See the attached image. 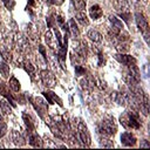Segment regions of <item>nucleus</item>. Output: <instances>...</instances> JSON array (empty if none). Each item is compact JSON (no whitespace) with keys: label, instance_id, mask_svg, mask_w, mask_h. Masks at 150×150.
Returning a JSON list of instances; mask_svg holds the SVG:
<instances>
[{"label":"nucleus","instance_id":"19","mask_svg":"<svg viewBox=\"0 0 150 150\" xmlns=\"http://www.w3.org/2000/svg\"><path fill=\"white\" fill-rule=\"evenodd\" d=\"M22 118H23V121H25V124H26L27 129H28L29 131H34V130H35V123H34L33 118H32L29 115H27V112H23V114H22Z\"/></svg>","mask_w":150,"mask_h":150},{"label":"nucleus","instance_id":"23","mask_svg":"<svg viewBox=\"0 0 150 150\" xmlns=\"http://www.w3.org/2000/svg\"><path fill=\"white\" fill-rule=\"evenodd\" d=\"M109 22L111 23V26H114V27H117V28H120V29H123V28H124L122 20L117 19L115 15H109Z\"/></svg>","mask_w":150,"mask_h":150},{"label":"nucleus","instance_id":"28","mask_svg":"<svg viewBox=\"0 0 150 150\" xmlns=\"http://www.w3.org/2000/svg\"><path fill=\"white\" fill-rule=\"evenodd\" d=\"M74 6L77 11H84L86 8V1L84 0H73Z\"/></svg>","mask_w":150,"mask_h":150},{"label":"nucleus","instance_id":"40","mask_svg":"<svg viewBox=\"0 0 150 150\" xmlns=\"http://www.w3.org/2000/svg\"><path fill=\"white\" fill-rule=\"evenodd\" d=\"M45 2L48 5H52V4H54V0H45Z\"/></svg>","mask_w":150,"mask_h":150},{"label":"nucleus","instance_id":"10","mask_svg":"<svg viewBox=\"0 0 150 150\" xmlns=\"http://www.w3.org/2000/svg\"><path fill=\"white\" fill-rule=\"evenodd\" d=\"M34 108H35V110L39 112V115L43 118V114L47 111V104H46V102L41 98V97H36L35 100H34Z\"/></svg>","mask_w":150,"mask_h":150},{"label":"nucleus","instance_id":"37","mask_svg":"<svg viewBox=\"0 0 150 150\" xmlns=\"http://www.w3.org/2000/svg\"><path fill=\"white\" fill-rule=\"evenodd\" d=\"M104 63V57H103V54L100 52L98 53V66H103Z\"/></svg>","mask_w":150,"mask_h":150},{"label":"nucleus","instance_id":"11","mask_svg":"<svg viewBox=\"0 0 150 150\" xmlns=\"http://www.w3.org/2000/svg\"><path fill=\"white\" fill-rule=\"evenodd\" d=\"M42 94H43V96L46 97V100L48 101V103H50V104H55V103L57 102L59 105H62V100H61L55 93L47 90V91H43Z\"/></svg>","mask_w":150,"mask_h":150},{"label":"nucleus","instance_id":"33","mask_svg":"<svg viewBox=\"0 0 150 150\" xmlns=\"http://www.w3.org/2000/svg\"><path fill=\"white\" fill-rule=\"evenodd\" d=\"M2 2L6 6V8H8V9H12L14 7V0H2Z\"/></svg>","mask_w":150,"mask_h":150},{"label":"nucleus","instance_id":"25","mask_svg":"<svg viewBox=\"0 0 150 150\" xmlns=\"http://www.w3.org/2000/svg\"><path fill=\"white\" fill-rule=\"evenodd\" d=\"M0 111L4 114V115H9L12 112V109L9 107V103L5 100L0 101Z\"/></svg>","mask_w":150,"mask_h":150},{"label":"nucleus","instance_id":"5","mask_svg":"<svg viewBox=\"0 0 150 150\" xmlns=\"http://www.w3.org/2000/svg\"><path fill=\"white\" fill-rule=\"evenodd\" d=\"M40 79H41L43 86H46L47 88H54L56 86V79H55L54 74L47 69L40 71Z\"/></svg>","mask_w":150,"mask_h":150},{"label":"nucleus","instance_id":"13","mask_svg":"<svg viewBox=\"0 0 150 150\" xmlns=\"http://www.w3.org/2000/svg\"><path fill=\"white\" fill-rule=\"evenodd\" d=\"M42 142L43 141H41V138H40V136L38 135V134H35L34 131H30V134H29V136H28V143L30 144V145H33V146H35V148H41L43 144H42Z\"/></svg>","mask_w":150,"mask_h":150},{"label":"nucleus","instance_id":"18","mask_svg":"<svg viewBox=\"0 0 150 150\" xmlns=\"http://www.w3.org/2000/svg\"><path fill=\"white\" fill-rule=\"evenodd\" d=\"M0 55L2 56V60L5 62H11L13 56H12V53L9 52V48L6 47V46H1L0 47Z\"/></svg>","mask_w":150,"mask_h":150},{"label":"nucleus","instance_id":"2","mask_svg":"<svg viewBox=\"0 0 150 150\" xmlns=\"http://www.w3.org/2000/svg\"><path fill=\"white\" fill-rule=\"evenodd\" d=\"M116 124H115V121H114V117L111 116H107L98 125V132L105 137H110V136H114L116 134Z\"/></svg>","mask_w":150,"mask_h":150},{"label":"nucleus","instance_id":"14","mask_svg":"<svg viewBox=\"0 0 150 150\" xmlns=\"http://www.w3.org/2000/svg\"><path fill=\"white\" fill-rule=\"evenodd\" d=\"M11 139L13 141V143L15 145H19V146H21V145H23L26 143V141L22 137V135L16 130H12L11 131Z\"/></svg>","mask_w":150,"mask_h":150},{"label":"nucleus","instance_id":"1","mask_svg":"<svg viewBox=\"0 0 150 150\" xmlns=\"http://www.w3.org/2000/svg\"><path fill=\"white\" fill-rule=\"evenodd\" d=\"M120 122L121 124L125 128V129H139L141 128V118L138 115V111L135 109L127 110L125 112H123L120 117Z\"/></svg>","mask_w":150,"mask_h":150},{"label":"nucleus","instance_id":"35","mask_svg":"<svg viewBox=\"0 0 150 150\" xmlns=\"http://www.w3.org/2000/svg\"><path fill=\"white\" fill-rule=\"evenodd\" d=\"M39 53L42 55L43 59H47V53H46V49H45V47H43L42 45L39 46Z\"/></svg>","mask_w":150,"mask_h":150},{"label":"nucleus","instance_id":"30","mask_svg":"<svg viewBox=\"0 0 150 150\" xmlns=\"http://www.w3.org/2000/svg\"><path fill=\"white\" fill-rule=\"evenodd\" d=\"M118 14H120V16L123 19V21H125L127 23L130 22V19H131V14H130V12H123V13H118Z\"/></svg>","mask_w":150,"mask_h":150},{"label":"nucleus","instance_id":"27","mask_svg":"<svg viewBox=\"0 0 150 150\" xmlns=\"http://www.w3.org/2000/svg\"><path fill=\"white\" fill-rule=\"evenodd\" d=\"M116 38H117V40L120 41V42H125V41H128L129 40V34L124 30V29H122L117 35H116Z\"/></svg>","mask_w":150,"mask_h":150},{"label":"nucleus","instance_id":"8","mask_svg":"<svg viewBox=\"0 0 150 150\" xmlns=\"http://www.w3.org/2000/svg\"><path fill=\"white\" fill-rule=\"evenodd\" d=\"M45 41H46L47 46L50 47L52 49H55V48L59 49V48L61 47L60 43H59V41L56 40V38H54L52 30H47V32L45 33Z\"/></svg>","mask_w":150,"mask_h":150},{"label":"nucleus","instance_id":"4","mask_svg":"<svg viewBox=\"0 0 150 150\" xmlns=\"http://www.w3.org/2000/svg\"><path fill=\"white\" fill-rule=\"evenodd\" d=\"M135 20H136L137 27L143 33L144 40L146 41V43H149V25H148L146 19L143 16V14H141V13L137 12V13H135Z\"/></svg>","mask_w":150,"mask_h":150},{"label":"nucleus","instance_id":"39","mask_svg":"<svg viewBox=\"0 0 150 150\" xmlns=\"http://www.w3.org/2000/svg\"><path fill=\"white\" fill-rule=\"evenodd\" d=\"M28 1V5H30V6H34L35 5V1L34 0H27Z\"/></svg>","mask_w":150,"mask_h":150},{"label":"nucleus","instance_id":"9","mask_svg":"<svg viewBox=\"0 0 150 150\" xmlns=\"http://www.w3.org/2000/svg\"><path fill=\"white\" fill-rule=\"evenodd\" d=\"M136 137H135V135L134 134H131V132H123L122 135H121V143L123 144V145H127V146H134L135 144H136Z\"/></svg>","mask_w":150,"mask_h":150},{"label":"nucleus","instance_id":"7","mask_svg":"<svg viewBox=\"0 0 150 150\" xmlns=\"http://www.w3.org/2000/svg\"><path fill=\"white\" fill-rule=\"evenodd\" d=\"M74 52H75V54L77 55V56H80V57H86V55H87V49H88V47H87V43L84 42V41H76V42H74Z\"/></svg>","mask_w":150,"mask_h":150},{"label":"nucleus","instance_id":"22","mask_svg":"<svg viewBox=\"0 0 150 150\" xmlns=\"http://www.w3.org/2000/svg\"><path fill=\"white\" fill-rule=\"evenodd\" d=\"M88 38L93 42H101V40H102V35L97 30H95V29H90L88 32Z\"/></svg>","mask_w":150,"mask_h":150},{"label":"nucleus","instance_id":"15","mask_svg":"<svg viewBox=\"0 0 150 150\" xmlns=\"http://www.w3.org/2000/svg\"><path fill=\"white\" fill-rule=\"evenodd\" d=\"M89 15H90L91 19L97 20V19H100L103 15V11H102V8L98 5H93L89 8Z\"/></svg>","mask_w":150,"mask_h":150},{"label":"nucleus","instance_id":"16","mask_svg":"<svg viewBox=\"0 0 150 150\" xmlns=\"http://www.w3.org/2000/svg\"><path fill=\"white\" fill-rule=\"evenodd\" d=\"M68 32L70 33V35L73 36V38H77L79 36V34H80V30H79V28H77V25H76V22H75V20L74 19H70L69 21H68Z\"/></svg>","mask_w":150,"mask_h":150},{"label":"nucleus","instance_id":"17","mask_svg":"<svg viewBox=\"0 0 150 150\" xmlns=\"http://www.w3.org/2000/svg\"><path fill=\"white\" fill-rule=\"evenodd\" d=\"M75 16H76L77 22H79L81 26H88V25H89V20H88L87 14L84 13V11H79Z\"/></svg>","mask_w":150,"mask_h":150},{"label":"nucleus","instance_id":"3","mask_svg":"<svg viewBox=\"0 0 150 150\" xmlns=\"http://www.w3.org/2000/svg\"><path fill=\"white\" fill-rule=\"evenodd\" d=\"M79 122H76V135L79 137V139L81 141L82 145L84 146H89L91 138H90V134L88 131L87 125L84 124V122H82L81 120H77Z\"/></svg>","mask_w":150,"mask_h":150},{"label":"nucleus","instance_id":"34","mask_svg":"<svg viewBox=\"0 0 150 150\" xmlns=\"http://www.w3.org/2000/svg\"><path fill=\"white\" fill-rule=\"evenodd\" d=\"M84 68L83 67H81V66H75V73H76V75L77 76H80V75H83L84 74Z\"/></svg>","mask_w":150,"mask_h":150},{"label":"nucleus","instance_id":"29","mask_svg":"<svg viewBox=\"0 0 150 150\" xmlns=\"http://www.w3.org/2000/svg\"><path fill=\"white\" fill-rule=\"evenodd\" d=\"M116 49H117L120 53H127V52H129V46L125 45L124 42H120V43L116 46Z\"/></svg>","mask_w":150,"mask_h":150},{"label":"nucleus","instance_id":"31","mask_svg":"<svg viewBox=\"0 0 150 150\" xmlns=\"http://www.w3.org/2000/svg\"><path fill=\"white\" fill-rule=\"evenodd\" d=\"M95 86H97L101 90H104V89L107 88V83H105V81H102L101 79H97V80L95 81Z\"/></svg>","mask_w":150,"mask_h":150},{"label":"nucleus","instance_id":"26","mask_svg":"<svg viewBox=\"0 0 150 150\" xmlns=\"http://www.w3.org/2000/svg\"><path fill=\"white\" fill-rule=\"evenodd\" d=\"M100 145L101 146H104V148H112L114 146V143H112V141H110L109 138H107L105 136H103V137L100 138Z\"/></svg>","mask_w":150,"mask_h":150},{"label":"nucleus","instance_id":"38","mask_svg":"<svg viewBox=\"0 0 150 150\" xmlns=\"http://www.w3.org/2000/svg\"><path fill=\"white\" fill-rule=\"evenodd\" d=\"M141 146H142V148H144V146H145V148H150V144L146 142V139H143V141L141 142Z\"/></svg>","mask_w":150,"mask_h":150},{"label":"nucleus","instance_id":"41","mask_svg":"<svg viewBox=\"0 0 150 150\" xmlns=\"http://www.w3.org/2000/svg\"><path fill=\"white\" fill-rule=\"evenodd\" d=\"M0 122H1V115H0Z\"/></svg>","mask_w":150,"mask_h":150},{"label":"nucleus","instance_id":"12","mask_svg":"<svg viewBox=\"0 0 150 150\" xmlns=\"http://www.w3.org/2000/svg\"><path fill=\"white\" fill-rule=\"evenodd\" d=\"M114 7L118 13L123 12H129V2L127 0H114Z\"/></svg>","mask_w":150,"mask_h":150},{"label":"nucleus","instance_id":"24","mask_svg":"<svg viewBox=\"0 0 150 150\" xmlns=\"http://www.w3.org/2000/svg\"><path fill=\"white\" fill-rule=\"evenodd\" d=\"M8 84H9V88H11L13 91H19V90H20V82H19V80H18L15 76H12V77L9 79Z\"/></svg>","mask_w":150,"mask_h":150},{"label":"nucleus","instance_id":"20","mask_svg":"<svg viewBox=\"0 0 150 150\" xmlns=\"http://www.w3.org/2000/svg\"><path fill=\"white\" fill-rule=\"evenodd\" d=\"M22 67H23V69L30 75V76H33V74L35 73V67L32 64V62L29 61V60H27V59H25L23 61H22Z\"/></svg>","mask_w":150,"mask_h":150},{"label":"nucleus","instance_id":"21","mask_svg":"<svg viewBox=\"0 0 150 150\" xmlns=\"http://www.w3.org/2000/svg\"><path fill=\"white\" fill-rule=\"evenodd\" d=\"M0 75L4 79H7L9 76V66L5 61H0Z\"/></svg>","mask_w":150,"mask_h":150},{"label":"nucleus","instance_id":"6","mask_svg":"<svg viewBox=\"0 0 150 150\" xmlns=\"http://www.w3.org/2000/svg\"><path fill=\"white\" fill-rule=\"evenodd\" d=\"M115 60H117L120 63L125 64V66H130V64H136V59L131 55L124 54V53H120V54H115L114 55Z\"/></svg>","mask_w":150,"mask_h":150},{"label":"nucleus","instance_id":"36","mask_svg":"<svg viewBox=\"0 0 150 150\" xmlns=\"http://www.w3.org/2000/svg\"><path fill=\"white\" fill-rule=\"evenodd\" d=\"M45 142H46V146H49V148H56V144H54L48 137H45Z\"/></svg>","mask_w":150,"mask_h":150},{"label":"nucleus","instance_id":"32","mask_svg":"<svg viewBox=\"0 0 150 150\" xmlns=\"http://www.w3.org/2000/svg\"><path fill=\"white\" fill-rule=\"evenodd\" d=\"M7 132V125L6 123H1L0 122V138H2Z\"/></svg>","mask_w":150,"mask_h":150}]
</instances>
